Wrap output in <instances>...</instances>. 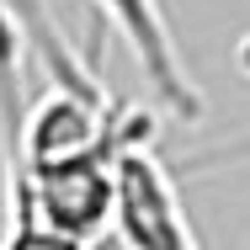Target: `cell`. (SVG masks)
<instances>
[{"instance_id": "3957f363", "label": "cell", "mask_w": 250, "mask_h": 250, "mask_svg": "<svg viewBox=\"0 0 250 250\" xmlns=\"http://www.w3.org/2000/svg\"><path fill=\"white\" fill-rule=\"evenodd\" d=\"M96 11L117 27V38L133 48L139 75L149 80L154 101L170 117L197 123L202 117V91H197V80L187 75V59H181L176 38H170V21H165L160 0H96Z\"/></svg>"}, {"instance_id": "277c9868", "label": "cell", "mask_w": 250, "mask_h": 250, "mask_svg": "<svg viewBox=\"0 0 250 250\" xmlns=\"http://www.w3.org/2000/svg\"><path fill=\"white\" fill-rule=\"evenodd\" d=\"M0 250H91V245L59 234V229H48V224L38 218V224H16V229H5V234H0Z\"/></svg>"}, {"instance_id": "7a4b0ae2", "label": "cell", "mask_w": 250, "mask_h": 250, "mask_svg": "<svg viewBox=\"0 0 250 250\" xmlns=\"http://www.w3.org/2000/svg\"><path fill=\"white\" fill-rule=\"evenodd\" d=\"M133 139H154V117L133 123L117 144H101V149H91V154H75V160L27 170L32 213H38L48 229L80 240V245L101 240V234L112 229V170H117V149L133 144Z\"/></svg>"}, {"instance_id": "6da1fadb", "label": "cell", "mask_w": 250, "mask_h": 250, "mask_svg": "<svg viewBox=\"0 0 250 250\" xmlns=\"http://www.w3.org/2000/svg\"><path fill=\"white\" fill-rule=\"evenodd\" d=\"M112 229L123 250H202L176 192V176L154 154V139H133L117 149L112 170Z\"/></svg>"}]
</instances>
